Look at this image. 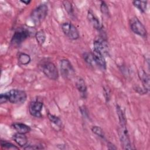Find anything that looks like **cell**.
Listing matches in <instances>:
<instances>
[{"label": "cell", "mask_w": 150, "mask_h": 150, "mask_svg": "<svg viewBox=\"0 0 150 150\" xmlns=\"http://www.w3.org/2000/svg\"><path fill=\"white\" fill-rule=\"evenodd\" d=\"M48 7L46 4H40L35 8L31 14L30 18L35 25H39L45 19L47 15Z\"/></svg>", "instance_id": "1"}, {"label": "cell", "mask_w": 150, "mask_h": 150, "mask_svg": "<svg viewBox=\"0 0 150 150\" xmlns=\"http://www.w3.org/2000/svg\"><path fill=\"white\" fill-rule=\"evenodd\" d=\"M118 134L121 145L124 149H131L132 146L126 124H120Z\"/></svg>", "instance_id": "2"}, {"label": "cell", "mask_w": 150, "mask_h": 150, "mask_svg": "<svg viewBox=\"0 0 150 150\" xmlns=\"http://www.w3.org/2000/svg\"><path fill=\"white\" fill-rule=\"evenodd\" d=\"M9 101L13 104H21L24 103L27 98L25 91L21 90L12 89L7 92Z\"/></svg>", "instance_id": "3"}, {"label": "cell", "mask_w": 150, "mask_h": 150, "mask_svg": "<svg viewBox=\"0 0 150 150\" xmlns=\"http://www.w3.org/2000/svg\"><path fill=\"white\" fill-rule=\"evenodd\" d=\"M60 70L61 74L65 79L71 78L75 73L73 66L67 59H62L60 60Z\"/></svg>", "instance_id": "4"}, {"label": "cell", "mask_w": 150, "mask_h": 150, "mask_svg": "<svg viewBox=\"0 0 150 150\" xmlns=\"http://www.w3.org/2000/svg\"><path fill=\"white\" fill-rule=\"evenodd\" d=\"M62 30L64 34L71 40L79 38V32L76 27L70 22H64L62 25Z\"/></svg>", "instance_id": "5"}, {"label": "cell", "mask_w": 150, "mask_h": 150, "mask_svg": "<svg viewBox=\"0 0 150 150\" xmlns=\"http://www.w3.org/2000/svg\"><path fill=\"white\" fill-rule=\"evenodd\" d=\"M42 71L51 80H57L59 77V73L55 64L50 62L45 63L42 65Z\"/></svg>", "instance_id": "6"}, {"label": "cell", "mask_w": 150, "mask_h": 150, "mask_svg": "<svg viewBox=\"0 0 150 150\" xmlns=\"http://www.w3.org/2000/svg\"><path fill=\"white\" fill-rule=\"evenodd\" d=\"M130 27L134 33L143 38L146 37V30L143 24L137 17H134L131 19Z\"/></svg>", "instance_id": "7"}, {"label": "cell", "mask_w": 150, "mask_h": 150, "mask_svg": "<svg viewBox=\"0 0 150 150\" xmlns=\"http://www.w3.org/2000/svg\"><path fill=\"white\" fill-rule=\"evenodd\" d=\"M43 103L39 99L32 100L29 105V111L32 116L37 118L42 117L41 111L43 108Z\"/></svg>", "instance_id": "8"}, {"label": "cell", "mask_w": 150, "mask_h": 150, "mask_svg": "<svg viewBox=\"0 0 150 150\" xmlns=\"http://www.w3.org/2000/svg\"><path fill=\"white\" fill-rule=\"evenodd\" d=\"M30 35V33L26 29L21 28L14 33L12 39L11 43L13 45H19Z\"/></svg>", "instance_id": "9"}, {"label": "cell", "mask_w": 150, "mask_h": 150, "mask_svg": "<svg viewBox=\"0 0 150 150\" xmlns=\"http://www.w3.org/2000/svg\"><path fill=\"white\" fill-rule=\"evenodd\" d=\"M94 49H96L100 52H101L103 55H108L109 54V47L107 42L105 39L102 38H99L98 39L94 40Z\"/></svg>", "instance_id": "10"}, {"label": "cell", "mask_w": 150, "mask_h": 150, "mask_svg": "<svg viewBox=\"0 0 150 150\" xmlns=\"http://www.w3.org/2000/svg\"><path fill=\"white\" fill-rule=\"evenodd\" d=\"M91 54L94 59V63L101 69H105L106 62L104 55L101 52L96 49H93Z\"/></svg>", "instance_id": "11"}, {"label": "cell", "mask_w": 150, "mask_h": 150, "mask_svg": "<svg viewBox=\"0 0 150 150\" xmlns=\"http://www.w3.org/2000/svg\"><path fill=\"white\" fill-rule=\"evenodd\" d=\"M87 18L90 23V24L96 29H101V25L97 18V17L94 15V13L91 11H88L87 13Z\"/></svg>", "instance_id": "12"}, {"label": "cell", "mask_w": 150, "mask_h": 150, "mask_svg": "<svg viewBox=\"0 0 150 150\" xmlns=\"http://www.w3.org/2000/svg\"><path fill=\"white\" fill-rule=\"evenodd\" d=\"M13 139L20 146L25 147L28 144V138L25 134L17 132L13 136Z\"/></svg>", "instance_id": "13"}, {"label": "cell", "mask_w": 150, "mask_h": 150, "mask_svg": "<svg viewBox=\"0 0 150 150\" xmlns=\"http://www.w3.org/2000/svg\"><path fill=\"white\" fill-rule=\"evenodd\" d=\"M76 86L81 96L85 97L87 94V86L84 80L80 77L77 78L76 81Z\"/></svg>", "instance_id": "14"}, {"label": "cell", "mask_w": 150, "mask_h": 150, "mask_svg": "<svg viewBox=\"0 0 150 150\" xmlns=\"http://www.w3.org/2000/svg\"><path fill=\"white\" fill-rule=\"evenodd\" d=\"M12 127L15 129L18 132L26 134L30 131V128L29 126L21 122H16L12 124Z\"/></svg>", "instance_id": "15"}, {"label": "cell", "mask_w": 150, "mask_h": 150, "mask_svg": "<svg viewBox=\"0 0 150 150\" xmlns=\"http://www.w3.org/2000/svg\"><path fill=\"white\" fill-rule=\"evenodd\" d=\"M139 76L143 84L144 88L147 91L149 89V75L144 70H141L139 73Z\"/></svg>", "instance_id": "16"}, {"label": "cell", "mask_w": 150, "mask_h": 150, "mask_svg": "<svg viewBox=\"0 0 150 150\" xmlns=\"http://www.w3.org/2000/svg\"><path fill=\"white\" fill-rule=\"evenodd\" d=\"M47 117L49 120H50V121L53 123L54 125L57 126L58 128H61L63 127V124H62V121L61 120V119L60 118H59L58 117L51 114L50 113H49L47 114Z\"/></svg>", "instance_id": "17"}, {"label": "cell", "mask_w": 150, "mask_h": 150, "mask_svg": "<svg viewBox=\"0 0 150 150\" xmlns=\"http://www.w3.org/2000/svg\"><path fill=\"white\" fill-rule=\"evenodd\" d=\"M132 4L134 6L138 9L141 12L144 13L146 9L147 1H134Z\"/></svg>", "instance_id": "18"}, {"label": "cell", "mask_w": 150, "mask_h": 150, "mask_svg": "<svg viewBox=\"0 0 150 150\" xmlns=\"http://www.w3.org/2000/svg\"><path fill=\"white\" fill-rule=\"evenodd\" d=\"M18 62H19V64H21L22 65H26L30 63V57L29 54H28L26 53H21L19 55Z\"/></svg>", "instance_id": "19"}, {"label": "cell", "mask_w": 150, "mask_h": 150, "mask_svg": "<svg viewBox=\"0 0 150 150\" xmlns=\"http://www.w3.org/2000/svg\"><path fill=\"white\" fill-rule=\"evenodd\" d=\"M116 110H117V115L118 117L120 124H127V119L125 118V115L122 110H121V107L117 105L116 106Z\"/></svg>", "instance_id": "20"}, {"label": "cell", "mask_w": 150, "mask_h": 150, "mask_svg": "<svg viewBox=\"0 0 150 150\" xmlns=\"http://www.w3.org/2000/svg\"><path fill=\"white\" fill-rule=\"evenodd\" d=\"M36 41L40 45H42L46 40V35L43 30H39L35 35Z\"/></svg>", "instance_id": "21"}, {"label": "cell", "mask_w": 150, "mask_h": 150, "mask_svg": "<svg viewBox=\"0 0 150 150\" xmlns=\"http://www.w3.org/2000/svg\"><path fill=\"white\" fill-rule=\"evenodd\" d=\"M91 131H93V133H94L96 135H97L99 137L101 138H104L105 134L103 129L101 127L98 126H93L91 128Z\"/></svg>", "instance_id": "22"}, {"label": "cell", "mask_w": 150, "mask_h": 150, "mask_svg": "<svg viewBox=\"0 0 150 150\" xmlns=\"http://www.w3.org/2000/svg\"><path fill=\"white\" fill-rule=\"evenodd\" d=\"M1 145L2 148L5 149H19L18 147L16 146L13 144L6 142V141H1Z\"/></svg>", "instance_id": "23"}, {"label": "cell", "mask_w": 150, "mask_h": 150, "mask_svg": "<svg viewBox=\"0 0 150 150\" xmlns=\"http://www.w3.org/2000/svg\"><path fill=\"white\" fill-rule=\"evenodd\" d=\"M63 5L64 7L65 10L66 12L69 13L70 15H73V8L70 2L67 1H63Z\"/></svg>", "instance_id": "24"}, {"label": "cell", "mask_w": 150, "mask_h": 150, "mask_svg": "<svg viewBox=\"0 0 150 150\" xmlns=\"http://www.w3.org/2000/svg\"><path fill=\"white\" fill-rule=\"evenodd\" d=\"M100 10H101V12H102L103 14H104L105 15H107V16H108L109 15L108 7L107 4L104 1L101 2Z\"/></svg>", "instance_id": "25"}, {"label": "cell", "mask_w": 150, "mask_h": 150, "mask_svg": "<svg viewBox=\"0 0 150 150\" xmlns=\"http://www.w3.org/2000/svg\"><path fill=\"white\" fill-rule=\"evenodd\" d=\"M83 56H84V59L86 60V62H87L88 64H92L93 63H94V59H93V56H92L91 53H86L84 54Z\"/></svg>", "instance_id": "26"}, {"label": "cell", "mask_w": 150, "mask_h": 150, "mask_svg": "<svg viewBox=\"0 0 150 150\" xmlns=\"http://www.w3.org/2000/svg\"><path fill=\"white\" fill-rule=\"evenodd\" d=\"M8 96L7 93H2L0 96V103L1 104H4L8 101Z\"/></svg>", "instance_id": "27"}, {"label": "cell", "mask_w": 150, "mask_h": 150, "mask_svg": "<svg viewBox=\"0 0 150 150\" xmlns=\"http://www.w3.org/2000/svg\"><path fill=\"white\" fill-rule=\"evenodd\" d=\"M110 93H111L110 90L109 89V88H108L107 87L104 88V97H105L107 101H108L110 100V95H111Z\"/></svg>", "instance_id": "28"}, {"label": "cell", "mask_w": 150, "mask_h": 150, "mask_svg": "<svg viewBox=\"0 0 150 150\" xmlns=\"http://www.w3.org/2000/svg\"><path fill=\"white\" fill-rule=\"evenodd\" d=\"M25 149H39L43 148L42 146L40 147L39 145H26L25 147H23Z\"/></svg>", "instance_id": "29"}, {"label": "cell", "mask_w": 150, "mask_h": 150, "mask_svg": "<svg viewBox=\"0 0 150 150\" xmlns=\"http://www.w3.org/2000/svg\"><path fill=\"white\" fill-rule=\"evenodd\" d=\"M22 3H23V4H26V5H28L31 1H22V0H21L20 1Z\"/></svg>", "instance_id": "30"}]
</instances>
